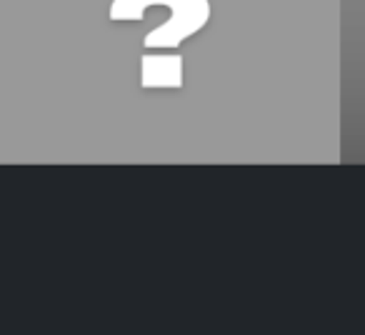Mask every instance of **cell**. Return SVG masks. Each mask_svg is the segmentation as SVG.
Masks as SVG:
<instances>
[{"label": "cell", "instance_id": "cell-1", "mask_svg": "<svg viewBox=\"0 0 365 335\" xmlns=\"http://www.w3.org/2000/svg\"><path fill=\"white\" fill-rule=\"evenodd\" d=\"M180 58H143V83L148 86H168L178 88L180 83Z\"/></svg>", "mask_w": 365, "mask_h": 335}]
</instances>
